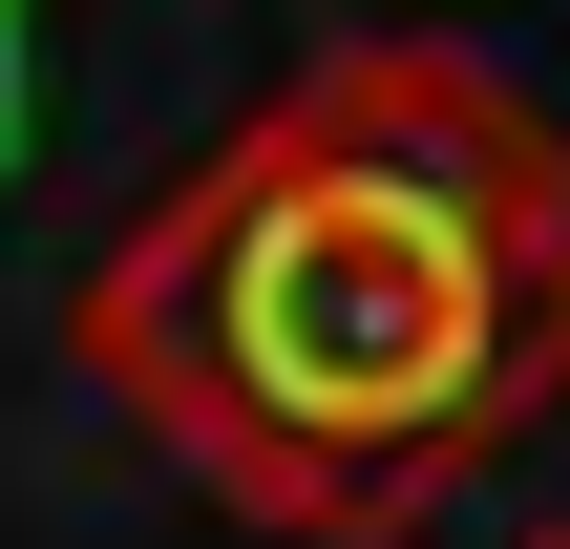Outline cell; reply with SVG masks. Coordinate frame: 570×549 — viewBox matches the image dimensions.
<instances>
[{"label": "cell", "mask_w": 570, "mask_h": 549, "mask_svg": "<svg viewBox=\"0 0 570 549\" xmlns=\"http://www.w3.org/2000/svg\"><path fill=\"white\" fill-rule=\"evenodd\" d=\"M63 360L233 529L402 549L570 402V106L423 21L317 42L85 254Z\"/></svg>", "instance_id": "6da1fadb"}, {"label": "cell", "mask_w": 570, "mask_h": 549, "mask_svg": "<svg viewBox=\"0 0 570 549\" xmlns=\"http://www.w3.org/2000/svg\"><path fill=\"white\" fill-rule=\"evenodd\" d=\"M21 127H42V0H0V169H21Z\"/></svg>", "instance_id": "7a4b0ae2"}, {"label": "cell", "mask_w": 570, "mask_h": 549, "mask_svg": "<svg viewBox=\"0 0 570 549\" xmlns=\"http://www.w3.org/2000/svg\"><path fill=\"white\" fill-rule=\"evenodd\" d=\"M529 549H570V529H529Z\"/></svg>", "instance_id": "3957f363"}]
</instances>
